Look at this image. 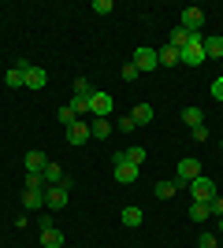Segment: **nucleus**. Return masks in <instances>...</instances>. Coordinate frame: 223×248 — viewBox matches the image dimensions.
<instances>
[{
  "label": "nucleus",
  "mask_w": 223,
  "mask_h": 248,
  "mask_svg": "<svg viewBox=\"0 0 223 248\" xmlns=\"http://www.w3.org/2000/svg\"><path fill=\"white\" fill-rule=\"evenodd\" d=\"M212 96H216V100H223V74L212 82Z\"/></svg>",
  "instance_id": "nucleus-35"
},
{
  "label": "nucleus",
  "mask_w": 223,
  "mask_h": 248,
  "mask_svg": "<svg viewBox=\"0 0 223 248\" xmlns=\"http://www.w3.org/2000/svg\"><path fill=\"white\" fill-rule=\"evenodd\" d=\"M190 218H193V222H205V218H212V215H208V204H197V200H193V204H190Z\"/></svg>",
  "instance_id": "nucleus-24"
},
{
  "label": "nucleus",
  "mask_w": 223,
  "mask_h": 248,
  "mask_svg": "<svg viewBox=\"0 0 223 248\" xmlns=\"http://www.w3.org/2000/svg\"><path fill=\"white\" fill-rule=\"evenodd\" d=\"M74 96H93V89H89L86 78H74Z\"/></svg>",
  "instance_id": "nucleus-27"
},
{
  "label": "nucleus",
  "mask_w": 223,
  "mask_h": 248,
  "mask_svg": "<svg viewBox=\"0 0 223 248\" xmlns=\"http://www.w3.org/2000/svg\"><path fill=\"white\" fill-rule=\"evenodd\" d=\"M220 248H223V241H220Z\"/></svg>",
  "instance_id": "nucleus-37"
},
{
  "label": "nucleus",
  "mask_w": 223,
  "mask_h": 248,
  "mask_svg": "<svg viewBox=\"0 0 223 248\" xmlns=\"http://www.w3.org/2000/svg\"><path fill=\"white\" fill-rule=\"evenodd\" d=\"M89 137H93V134H89V123H82V119H78L74 126H67V145L78 148V145H86Z\"/></svg>",
  "instance_id": "nucleus-7"
},
{
  "label": "nucleus",
  "mask_w": 223,
  "mask_h": 248,
  "mask_svg": "<svg viewBox=\"0 0 223 248\" xmlns=\"http://www.w3.org/2000/svg\"><path fill=\"white\" fill-rule=\"evenodd\" d=\"M71 108H74V115H86V111H89V96H74Z\"/></svg>",
  "instance_id": "nucleus-28"
},
{
  "label": "nucleus",
  "mask_w": 223,
  "mask_h": 248,
  "mask_svg": "<svg viewBox=\"0 0 223 248\" xmlns=\"http://www.w3.org/2000/svg\"><path fill=\"white\" fill-rule=\"evenodd\" d=\"M45 82H49V74L30 63V71H26V89H45Z\"/></svg>",
  "instance_id": "nucleus-14"
},
{
  "label": "nucleus",
  "mask_w": 223,
  "mask_h": 248,
  "mask_svg": "<svg viewBox=\"0 0 223 248\" xmlns=\"http://www.w3.org/2000/svg\"><path fill=\"white\" fill-rule=\"evenodd\" d=\"M67 189H71V178H64L60 186H49L45 189V207H52V211L67 207Z\"/></svg>",
  "instance_id": "nucleus-3"
},
{
  "label": "nucleus",
  "mask_w": 223,
  "mask_h": 248,
  "mask_svg": "<svg viewBox=\"0 0 223 248\" xmlns=\"http://www.w3.org/2000/svg\"><path fill=\"white\" fill-rule=\"evenodd\" d=\"M89 134L93 137H108L112 134V123H108V119H93V123H89Z\"/></svg>",
  "instance_id": "nucleus-23"
},
{
  "label": "nucleus",
  "mask_w": 223,
  "mask_h": 248,
  "mask_svg": "<svg viewBox=\"0 0 223 248\" xmlns=\"http://www.w3.org/2000/svg\"><path fill=\"white\" fill-rule=\"evenodd\" d=\"M179 60L186 63V67H201L205 63V37L201 33H190V45L179 52Z\"/></svg>",
  "instance_id": "nucleus-1"
},
{
  "label": "nucleus",
  "mask_w": 223,
  "mask_h": 248,
  "mask_svg": "<svg viewBox=\"0 0 223 248\" xmlns=\"http://www.w3.org/2000/svg\"><path fill=\"white\" fill-rule=\"evenodd\" d=\"M182 123L190 126V130H197V126H205V115H201V108H182Z\"/></svg>",
  "instance_id": "nucleus-16"
},
{
  "label": "nucleus",
  "mask_w": 223,
  "mask_h": 248,
  "mask_svg": "<svg viewBox=\"0 0 223 248\" xmlns=\"http://www.w3.org/2000/svg\"><path fill=\"white\" fill-rule=\"evenodd\" d=\"M201 22H205V11H201V8H186L179 26H182L186 33H201Z\"/></svg>",
  "instance_id": "nucleus-6"
},
{
  "label": "nucleus",
  "mask_w": 223,
  "mask_h": 248,
  "mask_svg": "<svg viewBox=\"0 0 223 248\" xmlns=\"http://www.w3.org/2000/svg\"><path fill=\"white\" fill-rule=\"evenodd\" d=\"M208 215L223 218V200H220V197H212V200H208Z\"/></svg>",
  "instance_id": "nucleus-29"
},
{
  "label": "nucleus",
  "mask_w": 223,
  "mask_h": 248,
  "mask_svg": "<svg viewBox=\"0 0 223 248\" xmlns=\"http://www.w3.org/2000/svg\"><path fill=\"white\" fill-rule=\"evenodd\" d=\"M45 204V189H22V207L26 211H37Z\"/></svg>",
  "instance_id": "nucleus-12"
},
{
  "label": "nucleus",
  "mask_w": 223,
  "mask_h": 248,
  "mask_svg": "<svg viewBox=\"0 0 223 248\" xmlns=\"http://www.w3.org/2000/svg\"><path fill=\"white\" fill-rule=\"evenodd\" d=\"M89 115H93V119H108V115H112V96L108 93H93L89 96Z\"/></svg>",
  "instance_id": "nucleus-5"
},
{
  "label": "nucleus",
  "mask_w": 223,
  "mask_h": 248,
  "mask_svg": "<svg viewBox=\"0 0 223 248\" xmlns=\"http://www.w3.org/2000/svg\"><path fill=\"white\" fill-rule=\"evenodd\" d=\"M56 119H60L64 126H74V123H78V115H74V108H71V104H67V108H60V111H56Z\"/></svg>",
  "instance_id": "nucleus-26"
},
{
  "label": "nucleus",
  "mask_w": 223,
  "mask_h": 248,
  "mask_svg": "<svg viewBox=\"0 0 223 248\" xmlns=\"http://www.w3.org/2000/svg\"><path fill=\"white\" fill-rule=\"evenodd\" d=\"M123 159H127V163H134V167H141V163H145V148H127V152H123Z\"/></svg>",
  "instance_id": "nucleus-25"
},
{
  "label": "nucleus",
  "mask_w": 223,
  "mask_h": 248,
  "mask_svg": "<svg viewBox=\"0 0 223 248\" xmlns=\"http://www.w3.org/2000/svg\"><path fill=\"white\" fill-rule=\"evenodd\" d=\"M197 174H201V163H197V159H179V178H175V182L190 186V182H193Z\"/></svg>",
  "instance_id": "nucleus-10"
},
{
  "label": "nucleus",
  "mask_w": 223,
  "mask_h": 248,
  "mask_svg": "<svg viewBox=\"0 0 223 248\" xmlns=\"http://www.w3.org/2000/svg\"><path fill=\"white\" fill-rule=\"evenodd\" d=\"M153 104H138V108H134V111H130V119H134V126H149L153 123Z\"/></svg>",
  "instance_id": "nucleus-15"
},
{
  "label": "nucleus",
  "mask_w": 223,
  "mask_h": 248,
  "mask_svg": "<svg viewBox=\"0 0 223 248\" xmlns=\"http://www.w3.org/2000/svg\"><path fill=\"white\" fill-rule=\"evenodd\" d=\"M138 67H134V63H123V78H127V82H134V78H138Z\"/></svg>",
  "instance_id": "nucleus-32"
},
{
  "label": "nucleus",
  "mask_w": 223,
  "mask_h": 248,
  "mask_svg": "<svg viewBox=\"0 0 223 248\" xmlns=\"http://www.w3.org/2000/svg\"><path fill=\"white\" fill-rule=\"evenodd\" d=\"M168 45H171V48H179V52H182L186 45H190V33L182 30V26H175V30H171V41H168Z\"/></svg>",
  "instance_id": "nucleus-21"
},
{
  "label": "nucleus",
  "mask_w": 223,
  "mask_h": 248,
  "mask_svg": "<svg viewBox=\"0 0 223 248\" xmlns=\"http://www.w3.org/2000/svg\"><path fill=\"white\" fill-rule=\"evenodd\" d=\"M112 178H116L119 186H130V182H138V167L127 163L123 152H116V155H112Z\"/></svg>",
  "instance_id": "nucleus-2"
},
{
  "label": "nucleus",
  "mask_w": 223,
  "mask_h": 248,
  "mask_svg": "<svg viewBox=\"0 0 223 248\" xmlns=\"http://www.w3.org/2000/svg\"><path fill=\"white\" fill-rule=\"evenodd\" d=\"M130 63H134L138 71H156V67H160V60H156V52H153V48H138Z\"/></svg>",
  "instance_id": "nucleus-8"
},
{
  "label": "nucleus",
  "mask_w": 223,
  "mask_h": 248,
  "mask_svg": "<svg viewBox=\"0 0 223 248\" xmlns=\"http://www.w3.org/2000/svg\"><path fill=\"white\" fill-rule=\"evenodd\" d=\"M216 233H220V237H223V218H216Z\"/></svg>",
  "instance_id": "nucleus-36"
},
{
  "label": "nucleus",
  "mask_w": 223,
  "mask_h": 248,
  "mask_svg": "<svg viewBox=\"0 0 223 248\" xmlns=\"http://www.w3.org/2000/svg\"><path fill=\"white\" fill-rule=\"evenodd\" d=\"M119 218H123V226L134 230V226H141V218H145V215H141V207H123V215H119Z\"/></svg>",
  "instance_id": "nucleus-20"
},
{
  "label": "nucleus",
  "mask_w": 223,
  "mask_h": 248,
  "mask_svg": "<svg viewBox=\"0 0 223 248\" xmlns=\"http://www.w3.org/2000/svg\"><path fill=\"white\" fill-rule=\"evenodd\" d=\"M116 130H119V134H134L138 126H134V119H130V115H127V119H119V126H116Z\"/></svg>",
  "instance_id": "nucleus-31"
},
{
  "label": "nucleus",
  "mask_w": 223,
  "mask_h": 248,
  "mask_svg": "<svg viewBox=\"0 0 223 248\" xmlns=\"http://www.w3.org/2000/svg\"><path fill=\"white\" fill-rule=\"evenodd\" d=\"M156 60L164 63V67H175V63H182V60H179V48H171V45H168V48H160V52H156Z\"/></svg>",
  "instance_id": "nucleus-22"
},
{
  "label": "nucleus",
  "mask_w": 223,
  "mask_h": 248,
  "mask_svg": "<svg viewBox=\"0 0 223 248\" xmlns=\"http://www.w3.org/2000/svg\"><path fill=\"white\" fill-rule=\"evenodd\" d=\"M93 11L97 15H108V11H112V0H93Z\"/></svg>",
  "instance_id": "nucleus-33"
},
{
  "label": "nucleus",
  "mask_w": 223,
  "mask_h": 248,
  "mask_svg": "<svg viewBox=\"0 0 223 248\" xmlns=\"http://www.w3.org/2000/svg\"><path fill=\"white\" fill-rule=\"evenodd\" d=\"M41 182H45V186H60V182H64L60 163H52V159H49V163H45V170H41Z\"/></svg>",
  "instance_id": "nucleus-13"
},
{
  "label": "nucleus",
  "mask_w": 223,
  "mask_h": 248,
  "mask_svg": "<svg viewBox=\"0 0 223 248\" xmlns=\"http://www.w3.org/2000/svg\"><path fill=\"white\" fill-rule=\"evenodd\" d=\"M190 193H193V200H197V204H208V200L216 197V182L212 178H205V174H197L190 182Z\"/></svg>",
  "instance_id": "nucleus-4"
},
{
  "label": "nucleus",
  "mask_w": 223,
  "mask_h": 248,
  "mask_svg": "<svg viewBox=\"0 0 223 248\" xmlns=\"http://www.w3.org/2000/svg\"><path fill=\"white\" fill-rule=\"evenodd\" d=\"M26 71H30V63H19V67H11V71L4 74V85H8V89H19V85H26Z\"/></svg>",
  "instance_id": "nucleus-11"
},
{
  "label": "nucleus",
  "mask_w": 223,
  "mask_h": 248,
  "mask_svg": "<svg viewBox=\"0 0 223 248\" xmlns=\"http://www.w3.org/2000/svg\"><path fill=\"white\" fill-rule=\"evenodd\" d=\"M45 163H49V155H45V152H37V148L22 155V167H26V174H41V170H45Z\"/></svg>",
  "instance_id": "nucleus-9"
},
{
  "label": "nucleus",
  "mask_w": 223,
  "mask_h": 248,
  "mask_svg": "<svg viewBox=\"0 0 223 248\" xmlns=\"http://www.w3.org/2000/svg\"><path fill=\"white\" fill-rule=\"evenodd\" d=\"M179 189H182V182H156V189H153V193H156L160 200H171Z\"/></svg>",
  "instance_id": "nucleus-17"
},
{
  "label": "nucleus",
  "mask_w": 223,
  "mask_h": 248,
  "mask_svg": "<svg viewBox=\"0 0 223 248\" xmlns=\"http://www.w3.org/2000/svg\"><path fill=\"white\" fill-rule=\"evenodd\" d=\"M197 248H220V241H216V233H201V241H197Z\"/></svg>",
  "instance_id": "nucleus-30"
},
{
  "label": "nucleus",
  "mask_w": 223,
  "mask_h": 248,
  "mask_svg": "<svg viewBox=\"0 0 223 248\" xmlns=\"http://www.w3.org/2000/svg\"><path fill=\"white\" fill-rule=\"evenodd\" d=\"M41 245L45 248H64V233H60V230H41Z\"/></svg>",
  "instance_id": "nucleus-19"
},
{
  "label": "nucleus",
  "mask_w": 223,
  "mask_h": 248,
  "mask_svg": "<svg viewBox=\"0 0 223 248\" xmlns=\"http://www.w3.org/2000/svg\"><path fill=\"white\" fill-rule=\"evenodd\" d=\"M223 56V37H205V60H220Z\"/></svg>",
  "instance_id": "nucleus-18"
},
{
  "label": "nucleus",
  "mask_w": 223,
  "mask_h": 248,
  "mask_svg": "<svg viewBox=\"0 0 223 248\" xmlns=\"http://www.w3.org/2000/svg\"><path fill=\"white\" fill-rule=\"evenodd\" d=\"M45 182H41V174H26V189H41Z\"/></svg>",
  "instance_id": "nucleus-34"
}]
</instances>
